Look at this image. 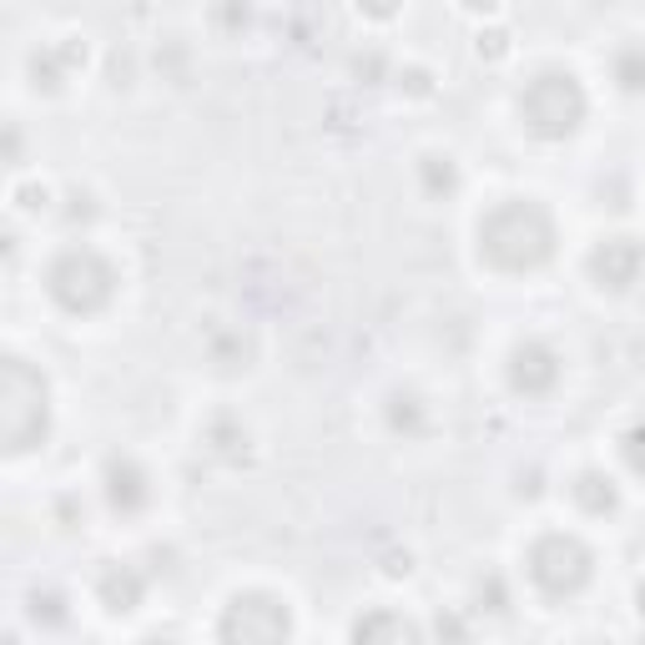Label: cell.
<instances>
[{"mask_svg":"<svg viewBox=\"0 0 645 645\" xmlns=\"http://www.w3.org/2000/svg\"><path fill=\"white\" fill-rule=\"evenodd\" d=\"M479 253L485 263H495L499 273H535L550 263L555 253V223L540 202L509 197L495 212H485L479 223Z\"/></svg>","mask_w":645,"mask_h":645,"instance_id":"6da1fadb","label":"cell"},{"mask_svg":"<svg viewBox=\"0 0 645 645\" xmlns=\"http://www.w3.org/2000/svg\"><path fill=\"white\" fill-rule=\"evenodd\" d=\"M51 403H46V379L26 359H6L0 369V434L11 455H26L46 439Z\"/></svg>","mask_w":645,"mask_h":645,"instance_id":"7a4b0ae2","label":"cell"},{"mask_svg":"<svg viewBox=\"0 0 645 645\" xmlns=\"http://www.w3.org/2000/svg\"><path fill=\"white\" fill-rule=\"evenodd\" d=\"M46 293L76 317L101 313L117 297V267L106 263L96 247H66L51 267H46Z\"/></svg>","mask_w":645,"mask_h":645,"instance_id":"3957f363","label":"cell"},{"mask_svg":"<svg viewBox=\"0 0 645 645\" xmlns=\"http://www.w3.org/2000/svg\"><path fill=\"white\" fill-rule=\"evenodd\" d=\"M519 117H525V127L535 131V137L565 141L585 121V91H580V81H575L570 71L535 76V81L525 86V96H519Z\"/></svg>","mask_w":645,"mask_h":645,"instance_id":"277c9868","label":"cell"},{"mask_svg":"<svg viewBox=\"0 0 645 645\" xmlns=\"http://www.w3.org/2000/svg\"><path fill=\"white\" fill-rule=\"evenodd\" d=\"M590 570H595V555L585 550L575 535H545V540H535V550H529V580L540 585L550 600L580 595L585 585H590Z\"/></svg>","mask_w":645,"mask_h":645,"instance_id":"5b68a950","label":"cell"},{"mask_svg":"<svg viewBox=\"0 0 645 645\" xmlns=\"http://www.w3.org/2000/svg\"><path fill=\"white\" fill-rule=\"evenodd\" d=\"M287 635H293V615L277 595L263 590L233 595L217 620V641H287Z\"/></svg>","mask_w":645,"mask_h":645,"instance_id":"8992f818","label":"cell"},{"mask_svg":"<svg viewBox=\"0 0 645 645\" xmlns=\"http://www.w3.org/2000/svg\"><path fill=\"white\" fill-rule=\"evenodd\" d=\"M645 273V243L641 237H605L600 247L590 253V277L610 293H625L635 287Z\"/></svg>","mask_w":645,"mask_h":645,"instance_id":"52a82bcc","label":"cell"},{"mask_svg":"<svg viewBox=\"0 0 645 645\" xmlns=\"http://www.w3.org/2000/svg\"><path fill=\"white\" fill-rule=\"evenodd\" d=\"M560 383V353L550 343L529 339L509 353V389L525 393V399H545V393Z\"/></svg>","mask_w":645,"mask_h":645,"instance_id":"ba28073f","label":"cell"},{"mask_svg":"<svg viewBox=\"0 0 645 645\" xmlns=\"http://www.w3.org/2000/svg\"><path fill=\"white\" fill-rule=\"evenodd\" d=\"M152 499V479L137 459H111L106 465V505L117 515H141Z\"/></svg>","mask_w":645,"mask_h":645,"instance_id":"9c48e42d","label":"cell"},{"mask_svg":"<svg viewBox=\"0 0 645 645\" xmlns=\"http://www.w3.org/2000/svg\"><path fill=\"white\" fill-rule=\"evenodd\" d=\"M141 595H147V580H141V570H131V565H111V570H101V580H96V600L106 605V615H131L141 605Z\"/></svg>","mask_w":645,"mask_h":645,"instance_id":"30bf717a","label":"cell"},{"mask_svg":"<svg viewBox=\"0 0 645 645\" xmlns=\"http://www.w3.org/2000/svg\"><path fill=\"white\" fill-rule=\"evenodd\" d=\"M570 495H575V505H580L585 515H615V509H620V489H615V479L600 475V469H585V475H575Z\"/></svg>","mask_w":645,"mask_h":645,"instance_id":"8fae6325","label":"cell"},{"mask_svg":"<svg viewBox=\"0 0 645 645\" xmlns=\"http://www.w3.org/2000/svg\"><path fill=\"white\" fill-rule=\"evenodd\" d=\"M353 641H419V625H409L393 610H373L353 625Z\"/></svg>","mask_w":645,"mask_h":645,"instance_id":"7c38bea8","label":"cell"},{"mask_svg":"<svg viewBox=\"0 0 645 645\" xmlns=\"http://www.w3.org/2000/svg\"><path fill=\"white\" fill-rule=\"evenodd\" d=\"M207 449L223 459H243L247 455V429L233 419V413H217V419L207 423Z\"/></svg>","mask_w":645,"mask_h":645,"instance_id":"4fadbf2b","label":"cell"},{"mask_svg":"<svg viewBox=\"0 0 645 645\" xmlns=\"http://www.w3.org/2000/svg\"><path fill=\"white\" fill-rule=\"evenodd\" d=\"M419 182L429 197H449L459 187V167L449 157H439V152H429V157H419Z\"/></svg>","mask_w":645,"mask_h":645,"instance_id":"5bb4252c","label":"cell"},{"mask_svg":"<svg viewBox=\"0 0 645 645\" xmlns=\"http://www.w3.org/2000/svg\"><path fill=\"white\" fill-rule=\"evenodd\" d=\"M610 71L620 81V91H645V46H620Z\"/></svg>","mask_w":645,"mask_h":645,"instance_id":"9a60e30c","label":"cell"},{"mask_svg":"<svg viewBox=\"0 0 645 645\" xmlns=\"http://www.w3.org/2000/svg\"><path fill=\"white\" fill-rule=\"evenodd\" d=\"M389 429L393 434H423V403L413 393H393L389 399Z\"/></svg>","mask_w":645,"mask_h":645,"instance_id":"2e32d148","label":"cell"},{"mask_svg":"<svg viewBox=\"0 0 645 645\" xmlns=\"http://www.w3.org/2000/svg\"><path fill=\"white\" fill-rule=\"evenodd\" d=\"M509 51H515V36L505 31V26H485V31L475 36V56L485 66H499V61H509Z\"/></svg>","mask_w":645,"mask_h":645,"instance_id":"e0dca14e","label":"cell"},{"mask_svg":"<svg viewBox=\"0 0 645 645\" xmlns=\"http://www.w3.org/2000/svg\"><path fill=\"white\" fill-rule=\"evenodd\" d=\"M31 76H36V91H46V96H51V91H61V81H66V76H71V71H66V66L56 61V51H51V46H46L41 56H31Z\"/></svg>","mask_w":645,"mask_h":645,"instance_id":"ac0fdd59","label":"cell"},{"mask_svg":"<svg viewBox=\"0 0 645 645\" xmlns=\"http://www.w3.org/2000/svg\"><path fill=\"white\" fill-rule=\"evenodd\" d=\"M393 86H399L409 101H429V96H434V71H429V66H403V71L393 76Z\"/></svg>","mask_w":645,"mask_h":645,"instance_id":"d6986e66","label":"cell"},{"mask_svg":"<svg viewBox=\"0 0 645 645\" xmlns=\"http://www.w3.org/2000/svg\"><path fill=\"white\" fill-rule=\"evenodd\" d=\"M51 51H56V61H61L66 71H81L86 56H91V46H86V36H61V41L51 46Z\"/></svg>","mask_w":645,"mask_h":645,"instance_id":"ffe728a7","label":"cell"},{"mask_svg":"<svg viewBox=\"0 0 645 645\" xmlns=\"http://www.w3.org/2000/svg\"><path fill=\"white\" fill-rule=\"evenodd\" d=\"M11 202L21 212H46L51 207V187H41V182H21V187L11 192Z\"/></svg>","mask_w":645,"mask_h":645,"instance_id":"44dd1931","label":"cell"},{"mask_svg":"<svg viewBox=\"0 0 645 645\" xmlns=\"http://www.w3.org/2000/svg\"><path fill=\"white\" fill-rule=\"evenodd\" d=\"M620 455H625V465H631L635 475L645 479V423H635V429H625V439H620Z\"/></svg>","mask_w":645,"mask_h":645,"instance_id":"7402d4cb","label":"cell"},{"mask_svg":"<svg viewBox=\"0 0 645 645\" xmlns=\"http://www.w3.org/2000/svg\"><path fill=\"white\" fill-rule=\"evenodd\" d=\"M31 615H36V620H46V625H66V600L56 590H46V595H36V600H31Z\"/></svg>","mask_w":645,"mask_h":645,"instance_id":"603a6c76","label":"cell"},{"mask_svg":"<svg viewBox=\"0 0 645 645\" xmlns=\"http://www.w3.org/2000/svg\"><path fill=\"white\" fill-rule=\"evenodd\" d=\"M379 570L389 575V580H409V575H413V555H409V550H389V555L379 560Z\"/></svg>","mask_w":645,"mask_h":645,"instance_id":"cb8c5ba5","label":"cell"},{"mask_svg":"<svg viewBox=\"0 0 645 645\" xmlns=\"http://www.w3.org/2000/svg\"><path fill=\"white\" fill-rule=\"evenodd\" d=\"M353 6H359V16H369V21H393L403 0H353Z\"/></svg>","mask_w":645,"mask_h":645,"instance_id":"d4e9b609","label":"cell"},{"mask_svg":"<svg viewBox=\"0 0 645 645\" xmlns=\"http://www.w3.org/2000/svg\"><path fill=\"white\" fill-rule=\"evenodd\" d=\"M223 21H227V26L247 21V0H223Z\"/></svg>","mask_w":645,"mask_h":645,"instance_id":"484cf974","label":"cell"},{"mask_svg":"<svg viewBox=\"0 0 645 645\" xmlns=\"http://www.w3.org/2000/svg\"><path fill=\"white\" fill-rule=\"evenodd\" d=\"M459 6H465V11H475V16H495L505 0H459Z\"/></svg>","mask_w":645,"mask_h":645,"instance_id":"4316f807","label":"cell"},{"mask_svg":"<svg viewBox=\"0 0 645 645\" xmlns=\"http://www.w3.org/2000/svg\"><path fill=\"white\" fill-rule=\"evenodd\" d=\"M434 631H439V635H455V641H459V635H465V625H459L455 615H439V625H434Z\"/></svg>","mask_w":645,"mask_h":645,"instance_id":"83f0119b","label":"cell"},{"mask_svg":"<svg viewBox=\"0 0 645 645\" xmlns=\"http://www.w3.org/2000/svg\"><path fill=\"white\" fill-rule=\"evenodd\" d=\"M635 610H641V620H645V580L635 585Z\"/></svg>","mask_w":645,"mask_h":645,"instance_id":"f1b7e54d","label":"cell"}]
</instances>
